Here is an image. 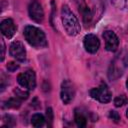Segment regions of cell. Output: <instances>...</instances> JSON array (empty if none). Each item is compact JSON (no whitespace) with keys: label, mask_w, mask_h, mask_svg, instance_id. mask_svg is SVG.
I'll use <instances>...</instances> for the list:
<instances>
[{"label":"cell","mask_w":128,"mask_h":128,"mask_svg":"<svg viewBox=\"0 0 128 128\" xmlns=\"http://www.w3.org/2000/svg\"><path fill=\"white\" fill-rule=\"evenodd\" d=\"M9 53L15 60L19 62H24L26 60V50L20 41H14L11 43Z\"/></svg>","instance_id":"52a82bcc"},{"label":"cell","mask_w":128,"mask_h":128,"mask_svg":"<svg viewBox=\"0 0 128 128\" xmlns=\"http://www.w3.org/2000/svg\"><path fill=\"white\" fill-rule=\"evenodd\" d=\"M61 100L64 104H69L75 96V88L71 81L64 80L61 84V91H60Z\"/></svg>","instance_id":"8992f818"},{"label":"cell","mask_w":128,"mask_h":128,"mask_svg":"<svg viewBox=\"0 0 128 128\" xmlns=\"http://www.w3.org/2000/svg\"><path fill=\"white\" fill-rule=\"evenodd\" d=\"M109 118L110 119H112L114 122H119V120H120V115L118 114V112H116V111H110L109 112Z\"/></svg>","instance_id":"ffe728a7"},{"label":"cell","mask_w":128,"mask_h":128,"mask_svg":"<svg viewBox=\"0 0 128 128\" xmlns=\"http://www.w3.org/2000/svg\"><path fill=\"white\" fill-rule=\"evenodd\" d=\"M1 45H2V54H1V61H3L4 60V56H5V45H4V42H3V40L1 41Z\"/></svg>","instance_id":"7402d4cb"},{"label":"cell","mask_w":128,"mask_h":128,"mask_svg":"<svg viewBox=\"0 0 128 128\" xmlns=\"http://www.w3.org/2000/svg\"><path fill=\"white\" fill-rule=\"evenodd\" d=\"M15 93H16V96L19 97L22 100H25V99L28 98V92L27 91H21L19 89H16L15 90Z\"/></svg>","instance_id":"ac0fdd59"},{"label":"cell","mask_w":128,"mask_h":128,"mask_svg":"<svg viewBox=\"0 0 128 128\" xmlns=\"http://www.w3.org/2000/svg\"><path fill=\"white\" fill-rule=\"evenodd\" d=\"M111 2L118 9H124L127 4V0H111Z\"/></svg>","instance_id":"e0dca14e"},{"label":"cell","mask_w":128,"mask_h":128,"mask_svg":"<svg viewBox=\"0 0 128 128\" xmlns=\"http://www.w3.org/2000/svg\"><path fill=\"white\" fill-rule=\"evenodd\" d=\"M4 122L7 124L8 127H11V126H14L15 124V121H14V118L10 115H5L4 116Z\"/></svg>","instance_id":"d6986e66"},{"label":"cell","mask_w":128,"mask_h":128,"mask_svg":"<svg viewBox=\"0 0 128 128\" xmlns=\"http://www.w3.org/2000/svg\"><path fill=\"white\" fill-rule=\"evenodd\" d=\"M126 86H127V88H128V79H127V81H126Z\"/></svg>","instance_id":"cb8c5ba5"},{"label":"cell","mask_w":128,"mask_h":128,"mask_svg":"<svg viewBox=\"0 0 128 128\" xmlns=\"http://www.w3.org/2000/svg\"><path fill=\"white\" fill-rule=\"evenodd\" d=\"M24 37L26 41L35 48H44L47 46L45 33L38 27L28 25L24 29Z\"/></svg>","instance_id":"7a4b0ae2"},{"label":"cell","mask_w":128,"mask_h":128,"mask_svg":"<svg viewBox=\"0 0 128 128\" xmlns=\"http://www.w3.org/2000/svg\"><path fill=\"white\" fill-rule=\"evenodd\" d=\"M17 81L20 86L27 90H33L36 87V76L33 70H26L18 75Z\"/></svg>","instance_id":"5b68a950"},{"label":"cell","mask_w":128,"mask_h":128,"mask_svg":"<svg viewBox=\"0 0 128 128\" xmlns=\"http://www.w3.org/2000/svg\"><path fill=\"white\" fill-rule=\"evenodd\" d=\"M128 68V53L126 51L118 54L115 59L111 62V65L108 70V77L110 80L118 79L124 71Z\"/></svg>","instance_id":"3957f363"},{"label":"cell","mask_w":128,"mask_h":128,"mask_svg":"<svg viewBox=\"0 0 128 128\" xmlns=\"http://www.w3.org/2000/svg\"><path fill=\"white\" fill-rule=\"evenodd\" d=\"M79 12H80L83 22L86 24V26L88 24H90V22L92 20V13H91V10L89 9V7L87 6V4L83 0H79Z\"/></svg>","instance_id":"7c38bea8"},{"label":"cell","mask_w":128,"mask_h":128,"mask_svg":"<svg viewBox=\"0 0 128 128\" xmlns=\"http://www.w3.org/2000/svg\"><path fill=\"white\" fill-rule=\"evenodd\" d=\"M28 12H29V16L30 18L37 22V23H40L43 21L44 19V11H43V8L41 6V4L34 0L30 3L29 5V8H28Z\"/></svg>","instance_id":"ba28073f"},{"label":"cell","mask_w":128,"mask_h":128,"mask_svg":"<svg viewBox=\"0 0 128 128\" xmlns=\"http://www.w3.org/2000/svg\"><path fill=\"white\" fill-rule=\"evenodd\" d=\"M103 38L105 40V48L107 51L114 52L117 50V48L119 46V39L113 31H111V30L104 31Z\"/></svg>","instance_id":"9c48e42d"},{"label":"cell","mask_w":128,"mask_h":128,"mask_svg":"<svg viewBox=\"0 0 128 128\" xmlns=\"http://www.w3.org/2000/svg\"><path fill=\"white\" fill-rule=\"evenodd\" d=\"M44 123H45V118L40 113H36L31 117V124L34 127H41L44 125Z\"/></svg>","instance_id":"5bb4252c"},{"label":"cell","mask_w":128,"mask_h":128,"mask_svg":"<svg viewBox=\"0 0 128 128\" xmlns=\"http://www.w3.org/2000/svg\"><path fill=\"white\" fill-rule=\"evenodd\" d=\"M61 19L66 33L70 36H76L80 32V23L68 5H63L61 9Z\"/></svg>","instance_id":"6da1fadb"},{"label":"cell","mask_w":128,"mask_h":128,"mask_svg":"<svg viewBox=\"0 0 128 128\" xmlns=\"http://www.w3.org/2000/svg\"><path fill=\"white\" fill-rule=\"evenodd\" d=\"M126 116H127V118H128V109H127V111H126Z\"/></svg>","instance_id":"603a6c76"},{"label":"cell","mask_w":128,"mask_h":128,"mask_svg":"<svg viewBox=\"0 0 128 128\" xmlns=\"http://www.w3.org/2000/svg\"><path fill=\"white\" fill-rule=\"evenodd\" d=\"M16 29L17 28H16L13 20L10 18L3 20L0 24V30H1L2 34L7 38H12L16 32Z\"/></svg>","instance_id":"8fae6325"},{"label":"cell","mask_w":128,"mask_h":128,"mask_svg":"<svg viewBox=\"0 0 128 128\" xmlns=\"http://www.w3.org/2000/svg\"><path fill=\"white\" fill-rule=\"evenodd\" d=\"M90 96L101 103H108L112 99V93L105 83H101L98 87L91 89Z\"/></svg>","instance_id":"277c9868"},{"label":"cell","mask_w":128,"mask_h":128,"mask_svg":"<svg viewBox=\"0 0 128 128\" xmlns=\"http://www.w3.org/2000/svg\"><path fill=\"white\" fill-rule=\"evenodd\" d=\"M18 68H19V66H18L16 63H14V62H9V63L7 64V69H8V71H10V72H14V71H16Z\"/></svg>","instance_id":"44dd1931"},{"label":"cell","mask_w":128,"mask_h":128,"mask_svg":"<svg viewBox=\"0 0 128 128\" xmlns=\"http://www.w3.org/2000/svg\"><path fill=\"white\" fill-rule=\"evenodd\" d=\"M21 101H22V99H20L19 97H17V96H15L14 98H10L9 100H7L5 103H6V107H8V108H18L19 106H20V104H21Z\"/></svg>","instance_id":"9a60e30c"},{"label":"cell","mask_w":128,"mask_h":128,"mask_svg":"<svg viewBox=\"0 0 128 128\" xmlns=\"http://www.w3.org/2000/svg\"><path fill=\"white\" fill-rule=\"evenodd\" d=\"M74 120H75V123L78 127L82 128V127H85L86 124H87V117L86 115L79 109H76L75 110V113H74Z\"/></svg>","instance_id":"4fadbf2b"},{"label":"cell","mask_w":128,"mask_h":128,"mask_svg":"<svg viewBox=\"0 0 128 128\" xmlns=\"http://www.w3.org/2000/svg\"><path fill=\"white\" fill-rule=\"evenodd\" d=\"M127 102H128V98H127L126 95H124V94L119 95V96H117V97L114 99V105H115L116 107H121V106L125 105Z\"/></svg>","instance_id":"2e32d148"},{"label":"cell","mask_w":128,"mask_h":128,"mask_svg":"<svg viewBox=\"0 0 128 128\" xmlns=\"http://www.w3.org/2000/svg\"><path fill=\"white\" fill-rule=\"evenodd\" d=\"M83 44H84L85 50L89 53H92V54L96 53L100 47V41L97 38V36L94 34L85 35V37L83 39Z\"/></svg>","instance_id":"30bf717a"}]
</instances>
